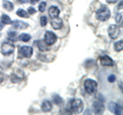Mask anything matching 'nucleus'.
I'll return each instance as SVG.
<instances>
[{
    "instance_id": "1",
    "label": "nucleus",
    "mask_w": 123,
    "mask_h": 115,
    "mask_svg": "<svg viewBox=\"0 0 123 115\" xmlns=\"http://www.w3.org/2000/svg\"><path fill=\"white\" fill-rule=\"evenodd\" d=\"M95 17H97V19L98 21L105 22V21H107V20H109V19H110V17H111V10L108 8L106 5H103L101 8L97 11Z\"/></svg>"
},
{
    "instance_id": "2",
    "label": "nucleus",
    "mask_w": 123,
    "mask_h": 115,
    "mask_svg": "<svg viewBox=\"0 0 123 115\" xmlns=\"http://www.w3.org/2000/svg\"><path fill=\"white\" fill-rule=\"evenodd\" d=\"M69 108L72 113H81L83 110V102L80 99H74L69 104Z\"/></svg>"
},
{
    "instance_id": "3",
    "label": "nucleus",
    "mask_w": 123,
    "mask_h": 115,
    "mask_svg": "<svg viewBox=\"0 0 123 115\" xmlns=\"http://www.w3.org/2000/svg\"><path fill=\"white\" fill-rule=\"evenodd\" d=\"M97 89H98V83L97 81L92 79H86L85 82H84V89L87 94L89 95H93L95 91H97Z\"/></svg>"
},
{
    "instance_id": "4",
    "label": "nucleus",
    "mask_w": 123,
    "mask_h": 115,
    "mask_svg": "<svg viewBox=\"0 0 123 115\" xmlns=\"http://www.w3.org/2000/svg\"><path fill=\"white\" fill-rule=\"evenodd\" d=\"M14 47L9 42H3L1 44V53L3 56H9L13 52Z\"/></svg>"
},
{
    "instance_id": "5",
    "label": "nucleus",
    "mask_w": 123,
    "mask_h": 115,
    "mask_svg": "<svg viewBox=\"0 0 123 115\" xmlns=\"http://www.w3.org/2000/svg\"><path fill=\"white\" fill-rule=\"evenodd\" d=\"M33 55V48L30 46H21L18 48V56L20 58H30Z\"/></svg>"
},
{
    "instance_id": "6",
    "label": "nucleus",
    "mask_w": 123,
    "mask_h": 115,
    "mask_svg": "<svg viewBox=\"0 0 123 115\" xmlns=\"http://www.w3.org/2000/svg\"><path fill=\"white\" fill-rule=\"evenodd\" d=\"M56 39H57V37H56V35L55 33H52L50 31L45 32V34H44V40L43 41L48 45V46H49V45H52L56 41Z\"/></svg>"
},
{
    "instance_id": "7",
    "label": "nucleus",
    "mask_w": 123,
    "mask_h": 115,
    "mask_svg": "<svg viewBox=\"0 0 123 115\" xmlns=\"http://www.w3.org/2000/svg\"><path fill=\"white\" fill-rule=\"evenodd\" d=\"M108 33H109V36L112 38V39H116L118 38L119 34H120V30H119V27L116 25H111L108 29Z\"/></svg>"
},
{
    "instance_id": "8",
    "label": "nucleus",
    "mask_w": 123,
    "mask_h": 115,
    "mask_svg": "<svg viewBox=\"0 0 123 115\" xmlns=\"http://www.w3.org/2000/svg\"><path fill=\"white\" fill-rule=\"evenodd\" d=\"M109 109H110L111 112H113L114 114H117V115L122 114V107L119 104H117V103H114V102L110 103L109 104Z\"/></svg>"
},
{
    "instance_id": "9",
    "label": "nucleus",
    "mask_w": 123,
    "mask_h": 115,
    "mask_svg": "<svg viewBox=\"0 0 123 115\" xmlns=\"http://www.w3.org/2000/svg\"><path fill=\"white\" fill-rule=\"evenodd\" d=\"M99 63H101V65L104 67H111V66H113V64H114L112 59L108 56H102L99 58Z\"/></svg>"
},
{
    "instance_id": "10",
    "label": "nucleus",
    "mask_w": 123,
    "mask_h": 115,
    "mask_svg": "<svg viewBox=\"0 0 123 115\" xmlns=\"http://www.w3.org/2000/svg\"><path fill=\"white\" fill-rule=\"evenodd\" d=\"M93 110L94 112L97 114H101L104 112V110H105V106H104L103 102L101 101H95L93 102Z\"/></svg>"
},
{
    "instance_id": "11",
    "label": "nucleus",
    "mask_w": 123,
    "mask_h": 115,
    "mask_svg": "<svg viewBox=\"0 0 123 115\" xmlns=\"http://www.w3.org/2000/svg\"><path fill=\"white\" fill-rule=\"evenodd\" d=\"M11 25L14 29H18V30H24V29H27L28 28V24L27 23H24V22H21V21H13L11 22Z\"/></svg>"
},
{
    "instance_id": "12",
    "label": "nucleus",
    "mask_w": 123,
    "mask_h": 115,
    "mask_svg": "<svg viewBox=\"0 0 123 115\" xmlns=\"http://www.w3.org/2000/svg\"><path fill=\"white\" fill-rule=\"evenodd\" d=\"M51 26H52V28L55 29V30L61 29L62 26H63V21H62V19H60L59 17L53 18L52 21H51Z\"/></svg>"
},
{
    "instance_id": "13",
    "label": "nucleus",
    "mask_w": 123,
    "mask_h": 115,
    "mask_svg": "<svg viewBox=\"0 0 123 115\" xmlns=\"http://www.w3.org/2000/svg\"><path fill=\"white\" fill-rule=\"evenodd\" d=\"M48 13H49V16H50L51 19L56 18V17H59V14H60V9L57 8L56 6H53V5H52V6L49 7Z\"/></svg>"
},
{
    "instance_id": "14",
    "label": "nucleus",
    "mask_w": 123,
    "mask_h": 115,
    "mask_svg": "<svg viewBox=\"0 0 123 115\" xmlns=\"http://www.w3.org/2000/svg\"><path fill=\"white\" fill-rule=\"evenodd\" d=\"M41 109H42V111H44V112H49V111H51V109H52L51 103L49 101H44L41 105Z\"/></svg>"
},
{
    "instance_id": "15",
    "label": "nucleus",
    "mask_w": 123,
    "mask_h": 115,
    "mask_svg": "<svg viewBox=\"0 0 123 115\" xmlns=\"http://www.w3.org/2000/svg\"><path fill=\"white\" fill-rule=\"evenodd\" d=\"M36 44L38 45V47H39V49L41 51H48V45L45 43V42L43 40H39L36 42Z\"/></svg>"
},
{
    "instance_id": "16",
    "label": "nucleus",
    "mask_w": 123,
    "mask_h": 115,
    "mask_svg": "<svg viewBox=\"0 0 123 115\" xmlns=\"http://www.w3.org/2000/svg\"><path fill=\"white\" fill-rule=\"evenodd\" d=\"M2 5H3V7H4L7 11H11L13 9V4L10 1H7V0H3V1H2Z\"/></svg>"
},
{
    "instance_id": "17",
    "label": "nucleus",
    "mask_w": 123,
    "mask_h": 115,
    "mask_svg": "<svg viewBox=\"0 0 123 115\" xmlns=\"http://www.w3.org/2000/svg\"><path fill=\"white\" fill-rule=\"evenodd\" d=\"M1 22L4 25H10L11 24V20H10V18L7 16V14H2L1 16Z\"/></svg>"
},
{
    "instance_id": "18",
    "label": "nucleus",
    "mask_w": 123,
    "mask_h": 115,
    "mask_svg": "<svg viewBox=\"0 0 123 115\" xmlns=\"http://www.w3.org/2000/svg\"><path fill=\"white\" fill-rule=\"evenodd\" d=\"M17 14H18V17H21V18H29V16H30V14H29L28 13H27L26 10L21 9V8L17 11Z\"/></svg>"
},
{
    "instance_id": "19",
    "label": "nucleus",
    "mask_w": 123,
    "mask_h": 115,
    "mask_svg": "<svg viewBox=\"0 0 123 115\" xmlns=\"http://www.w3.org/2000/svg\"><path fill=\"white\" fill-rule=\"evenodd\" d=\"M114 48H115V51H121L123 49V41L120 40V41L116 42L115 45H114Z\"/></svg>"
},
{
    "instance_id": "20",
    "label": "nucleus",
    "mask_w": 123,
    "mask_h": 115,
    "mask_svg": "<svg viewBox=\"0 0 123 115\" xmlns=\"http://www.w3.org/2000/svg\"><path fill=\"white\" fill-rule=\"evenodd\" d=\"M20 40L21 41H24V42H28L30 39H31V35H29V34H26V33H23L20 35Z\"/></svg>"
},
{
    "instance_id": "21",
    "label": "nucleus",
    "mask_w": 123,
    "mask_h": 115,
    "mask_svg": "<svg viewBox=\"0 0 123 115\" xmlns=\"http://www.w3.org/2000/svg\"><path fill=\"white\" fill-rule=\"evenodd\" d=\"M7 37H8V39L12 40V41H17V33L14 31H8Z\"/></svg>"
},
{
    "instance_id": "22",
    "label": "nucleus",
    "mask_w": 123,
    "mask_h": 115,
    "mask_svg": "<svg viewBox=\"0 0 123 115\" xmlns=\"http://www.w3.org/2000/svg\"><path fill=\"white\" fill-rule=\"evenodd\" d=\"M53 102H55V104H56V105H61L62 103H63V99H62L60 96L55 95V97H53Z\"/></svg>"
},
{
    "instance_id": "23",
    "label": "nucleus",
    "mask_w": 123,
    "mask_h": 115,
    "mask_svg": "<svg viewBox=\"0 0 123 115\" xmlns=\"http://www.w3.org/2000/svg\"><path fill=\"white\" fill-rule=\"evenodd\" d=\"M46 23H47V19H46V17H41L40 18V25L41 27H45L46 26Z\"/></svg>"
},
{
    "instance_id": "24",
    "label": "nucleus",
    "mask_w": 123,
    "mask_h": 115,
    "mask_svg": "<svg viewBox=\"0 0 123 115\" xmlns=\"http://www.w3.org/2000/svg\"><path fill=\"white\" fill-rule=\"evenodd\" d=\"M45 7H46V2L45 1H43V2H41L40 4H39V11L40 13H43V11L45 10Z\"/></svg>"
},
{
    "instance_id": "25",
    "label": "nucleus",
    "mask_w": 123,
    "mask_h": 115,
    "mask_svg": "<svg viewBox=\"0 0 123 115\" xmlns=\"http://www.w3.org/2000/svg\"><path fill=\"white\" fill-rule=\"evenodd\" d=\"M108 80H109V82H114L116 80V77H115V75H110L108 77Z\"/></svg>"
},
{
    "instance_id": "26",
    "label": "nucleus",
    "mask_w": 123,
    "mask_h": 115,
    "mask_svg": "<svg viewBox=\"0 0 123 115\" xmlns=\"http://www.w3.org/2000/svg\"><path fill=\"white\" fill-rule=\"evenodd\" d=\"M121 19H122V14L121 13L118 14V16L116 17V22L118 23V24H119V23H121Z\"/></svg>"
},
{
    "instance_id": "27",
    "label": "nucleus",
    "mask_w": 123,
    "mask_h": 115,
    "mask_svg": "<svg viewBox=\"0 0 123 115\" xmlns=\"http://www.w3.org/2000/svg\"><path fill=\"white\" fill-rule=\"evenodd\" d=\"M35 9L33 8V7H29V14H33V13H35Z\"/></svg>"
},
{
    "instance_id": "28",
    "label": "nucleus",
    "mask_w": 123,
    "mask_h": 115,
    "mask_svg": "<svg viewBox=\"0 0 123 115\" xmlns=\"http://www.w3.org/2000/svg\"><path fill=\"white\" fill-rule=\"evenodd\" d=\"M4 78H5V76L3 75L2 72H0V83H1V82L3 81V80H4Z\"/></svg>"
},
{
    "instance_id": "29",
    "label": "nucleus",
    "mask_w": 123,
    "mask_h": 115,
    "mask_svg": "<svg viewBox=\"0 0 123 115\" xmlns=\"http://www.w3.org/2000/svg\"><path fill=\"white\" fill-rule=\"evenodd\" d=\"M117 1H119V0H107L108 3H111V4H113V3H116Z\"/></svg>"
},
{
    "instance_id": "30",
    "label": "nucleus",
    "mask_w": 123,
    "mask_h": 115,
    "mask_svg": "<svg viewBox=\"0 0 123 115\" xmlns=\"http://www.w3.org/2000/svg\"><path fill=\"white\" fill-rule=\"evenodd\" d=\"M3 27H4V24H3V23L0 21V31H1V30L3 29Z\"/></svg>"
},
{
    "instance_id": "31",
    "label": "nucleus",
    "mask_w": 123,
    "mask_h": 115,
    "mask_svg": "<svg viewBox=\"0 0 123 115\" xmlns=\"http://www.w3.org/2000/svg\"><path fill=\"white\" fill-rule=\"evenodd\" d=\"M18 1H20L21 3H27V2L29 1V0H18Z\"/></svg>"
},
{
    "instance_id": "32",
    "label": "nucleus",
    "mask_w": 123,
    "mask_h": 115,
    "mask_svg": "<svg viewBox=\"0 0 123 115\" xmlns=\"http://www.w3.org/2000/svg\"><path fill=\"white\" fill-rule=\"evenodd\" d=\"M30 1H31V3H36L38 0H30Z\"/></svg>"
}]
</instances>
